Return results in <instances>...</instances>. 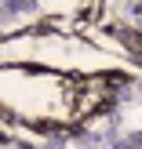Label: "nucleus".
<instances>
[{"mask_svg":"<svg viewBox=\"0 0 142 149\" xmlns=\"http://www.w3.org/2000/svg\"><path fill=\"white\" fill-rule=\"evenodd\" d=\"M4 11H7V7H4V4H0V18H4Z\"/></svg>","mask_w":142,"mask_h":149,"instance_id":"obj_1","label":"nucleus"}]
</instances>
